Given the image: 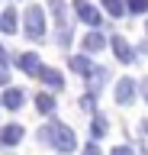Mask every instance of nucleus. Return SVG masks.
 Returning a JSON list of instances; mask_svg holds the SVG:
<instances>
[{"label":"nucleus","instance_id":"obj_26","mask_svg":"<svg viewBox=\"0 0 148 155\" xmlns=\"http://www.w3.org/2000/svg\"><path fill=\"white\" fill-rule=\"evenodd\" d=\"M142 129H145V133H148V120H145V123H142Z\"/></svg>","mask_w":148,"mask_h":155},{"label":"nucleus","instance_id":"obj_10","mask_svg":"<svg viewBox=\"0 0 148 155\" xmlns=\"http://www.w3.org/2000/svg\"><path fill=\"white\" fill-rule=\"evenodd\" d=\"M103 45H106V39L100 36L97 29H90L87 36L80 39V48H84V52H87V55H93V52H100V48H103Z\"/></svg>","mask_w":148,"mask_h":155},{"label":"nucleus","instance_id":"obj_23","mask_svg":"<svg viewBox=\"0 0 148 155\" xmlns=\"http://www.w3.org/2000/svg\"><path fill=\"white\" fill-rule=\"evenodd\" d=\"M0 65H10V55H7V48L0 45Z\"/></svg>","mask_w":148,"mask_h":155},{"label":"nucleus","instance_id":"obj_2","mask_svg":"<svg viewBox=\"0 0 148 155\" xmlns=\"http://www.w3.org/2000/svg\"><path fill=\"white\" fill-rule=\"evenodd\" d=\"M23 23H26V36H29L32 42L45 39V10H42L39 3H29V7H26Z\"/></svg>","mask_w":148,"mask_h":155},{"label":"nucleus","instance_id":"obj_21","mask_svg":"<svg viewBox=\"0 0 148 155\" xmlns=\"http://www.w3.org/2000/svg\"><path fill=\"white\" fill-rule=\"evenodd\" d=\"M138 94L145 97V104H148V78H142V84H138Z\"/></svg>","mask_w":148,"mask_h":155},{"label":"nucleus","instance_id":"obj_19","mask_svg":"<svg viewBox=\"0 0 148 155\" xmlns=\"http://www.w3.org/2000/svg\"><path fill=\"white\" fill-rule=\"evenodd\" d=\"M129 13H148V0H126Z\"/></svg>","mask_w":148,"mask_h":155},{"label":"nucleus","instance_id":"obj_13","mask_svg":"<svg viewBox=\"0 0 148 155\" xmlns=\"http://www.w3.org/2000/svg\"><path fill=\"white\" fill-rule=\"evenodd\" d=\"M55 97L52 94H36V113H42V116H52L55 113Z\"/></svg>","mask_w":148,"mask_h":155},{"label":"nucleus","instance_id":"obj_12","mask_svg":"<svg viewBox=\"0 0 148 155\" xmlns=\"http://www.w3.org/2000/svg\"><path fill=\"white\" fill-rule=\"evenodd\" d=\"M23 100H26V94H23L20 87H7V91H3V100H0V104L7 107V110H20V107H23Z\"/></svg>","mask_w":148,"mask_h":155},{"label":"nucleus","instance_id":"obj_15","mask_svg":"<svg viewBox=\"0 0 148 155\" xmlns=\"http://www.w3.org/2000/svg\"><path fill=\"white\" fill-rule=\"evenodd\" d=\"M109 133V123H106V116H93V123H90V136H93V139H103V136Z\"/></svg>","mask_w":148,"mask_h":155},{"label":"nucleus","instance_id":"obj_28","mask_svg":"<svg viewBox=\"0 0 148 155\" xmlns=\"http://www.w3.org/2000/svg\"><path fill=\"white\" fill-rule=\"evenodd\" d=\"M145 29H148V23H145Z\"/></svg>","mask_w":148,"mask_h":155},{"label":"nucleus","instance_id":"obj_24","mask_svg":"<svg viewBox=\"0 0 148 155\" xmlns=\"http://www.w3.org/2000/svg\"><path fill=\"white\" fill-rule=\"evenodd\" d=\"M7 78H10V74H7V65H0V87L7 84Z\"/></svg>","mask_w":148,"mask_h":155},{"label":"nucleus","instance_id":"obj_18","mask_svg":"<svg viewBox=\"0 0 148 155\" xmlns=\"http://www.w3.org/2000/svg\"><path fill=\"white\" fill-rule=\"evenodd\" d=\"M80 110H84V113H93V110H97V94H84L80 97Z\"/></svg>","mask_w":148,"mask_h":155},{"label":"nucleus","instance_id":"obj_17","mask_svg":"<svg viewBox=\"0 0 148 155\" xmlns=\"http://www.w3.org/2000/svg\"><path fill=\"white\" fill-rule=\"evenodd\" d=\"M103 10H106L109 16H116V19H119L129 7H126V0H103Z\"/></svg>","mask_w":148,"mask_h":155},{"label":"nucleus","instance_id":"obj_3","mask_svg":"<svg viewBox=\"0 0 148 155\" xmlns=\"http://www.w3.org/2000/svg\"><path fill=\"white\" fill-rule=\"evenodd\" d=\"M74 10H77V16H80L84 26H90V29H100V26H103V16H100V10L93 7L90 0H74Z\"/></svg>","mask_w":148,"mask_h":155},{"label":"nucleus","instance_id":"obj_20","mask_svg":"<svg viewBox=\"0 0 148 155\" xmlns=\"http://www.w3.org/2000/svg\"><path fill=\"white\" fill-rule=\"evenodd\" d=\"M84 155H103V152L97 149V142H87V145H84Z\"/></svg>","mask_w":148,"mask_h":155},{"label":"nucleus","instance_id":"obj_8","mask_svg":"<svg viewBox=\"0 0 148 155\" xmlns=\"http://www.w3.org/2000/svg\"><path fill=\"white\" fill-rule=\"evenodd\" d=\"M39 81L45 87H52V91H65V78H61L58 68H42V71H39Z\"/></svg>","mask_w":148,"mask_h":155},{"label":"nucleus","instance_id":"obj_6","mask_svg":"<svg viewBox=\"0 0 148 155\" xmlns=\"http://www.w3.org/2000/svg\"><path fill=\"white\" fill-rule=\"evenodd\" d=\"M109 45H113V55H116L122 65H132V61H135V52L129 48V42L122 36H113V39H109Z\"/></svg>","mask_w":148,"mask_h":155},{"label":"nucleus","instance_id":"obj_11","mask_svg":"<svg viewBox=\"0 0 148 155\" xmlns=\"http://www.w3.org/2000/svg\"><path fill=\"white\" fill-rule=\"evenodd\" d=\"M71 71H77V74H93V71H97V65H93V61H90V55H71Z\"/></svg>","mask_w":148,"mask_h":155},{"label":"nucleus","instance_id":"obj_7","mask_svg":"<svg viewBox=\"0 0 148 155\" xmlns=\"http://www.w3.org/2000/svg\"><path fill=\"white\" fill-rule=\"evenodd\" d=\"M0 32H7V36L20 32V13H16L13 7H7L3 13H0Z\"/></svg>","mask_w":148,"mask_h":155},{"label":"nucleus","instance_id":"obj_25","mask_svg":"<svg viewBox=\"0 0 148 155\" xmlns=\"http://www.w3.org/2000/svg\"><path fill=\"white\" fill-rule=\"evenodd\" d=\"M135 52H142V55H148V42H138V48Z\"/></svg>","mask_w":148,"mask_h":155},{"label":"nucleus","instance_id":"obj_22","mask_svg":"<svg viewBox=\"0 0 148 155\" xmlns=\"http://www.w3.org/2000/svg\"><path fill=\"white\" fill-rule=\"evenodd\" d=\"M109 155H132V149H129V145H116Z\"/></svg>","mask_w":148,"mask_h":155},{"label":"nucleus","instance_id":"obj_14","mask_svg":"<svg viewBox=\"0 0 148 155\" xmlns=\"http://www.w3.org/2000/svg\"><path fill=\"white\" fill-rule=\"evenodd\" d=\"M52 13H55V19H58V29H71L68 26V10H65V0H49Z\"/></svg>","mask_w":148,"mask_h":155},{"label":"nucleus","instance_id":"obj_16","mask_svg":"<svg viewBox=\"0 0 148 155\" xmlns=\"http://www.w3.org/2000/svg\"><path fill=\"white\" fill-rule=\"evenodd\" d=\"M106 84V68H97L93 71V78H87V87H90V94H97L100 87Z\"/></svg>","mask_w":148,"mask_h":155},{"label":"nucleus","instance_id":"obj_1","mask_svg":"<svg viewBox=\"0 0 148 155\" xmlns=\"http://www.w3.org/2000/svg\"><path fill=\"white\" fill-rule=\"evenodd\" d=\"M39 142H42V145H52L55 152H74V149H77L74 129H71L68 123H58V120H52L49 126H42Z\"/></svg>","mask_w":148,"mask_h":155},{"label":"nucleus","instance_id":"obj_5","mask_svg":"<svg viewBox=\"0 0 148 155\" xmlns=\"http://www.w3.org/2000/svg\"><path fill=\"white\" fill-rule=\"evenodd\" d=\"M16 65L26 71V74H32V78H39V71L45 65H42V58H39V52H23L20 58H16Z\"/></svg>","mask_w":148,"mask_h":155},{"label":"nucleus","instance_id":"obj_4","mask_svg":"<svg viewBox=\"0 0 148 155\" xmlns=\"http://www.w3.org/2000/svg\"><path fill=\"white\" fill-rule=\"evenodd\" d=\"M135 94H138L135 78H119L116 87H113V97H116V104H122V107L132 104V100H135Z\"/></svg>","mask_w":148,"mask_h":155},{"label":"nucleus","instance_id":"obj_9","mask_svg":"<svg viewBox=\"0 0 148 155\" xmlns=\"http://www.w3.org/2000/svg\"><path fill=\"white\" fill-rule=\"evenodd\" d=\"M23 136H26V126L10 123V126H3V133H0V145H16V142H23Z\"/></svg>","mask_w":148,"mask_h":155},{"label":"nucleus","instance_id":"obj_27","mask_svg":"<svg viewBox=\"0 0 148 155\" xmlns=\"http://www.w3.org/2000/svg\"><path fill=\"white\" fill-rule=\"evenodd\" d=\"M142 155H148V152H142Z\"/></svg>","mask_w":148,"mask_h":155}]
</instances>
